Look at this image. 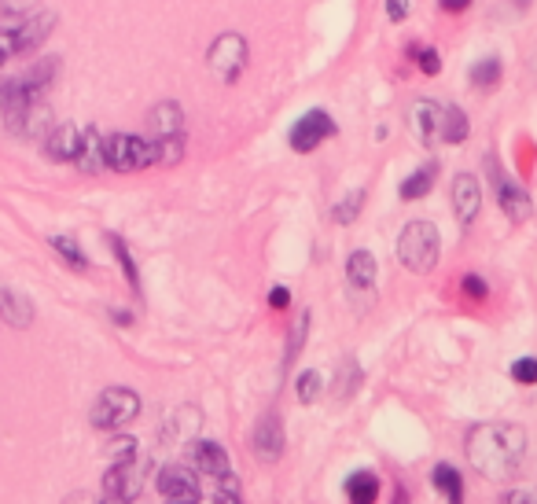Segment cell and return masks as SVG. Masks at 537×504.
Masks as SVG:
<instances>
[{
  "label": "cell",
  "instance_id": "cell-1",
  "mask_svg": "<svg viewBox=\"0 0 537 504\" xmlns=\"http://www.w3.org/2000/svg\"><path fill=\"white\" fill-rule=\"evenodd\" d=\"M464 453H468V464L479 475L493 482H508L515 471L523 468L526 431L519 424H479L471 427Z\"/></svg>",
  "mask_w": 537,
  "mask_h": 504
},
{
  "label": "cell",
  "instance_id": "cell-2",
  "mask_svg": "<svg viewBox=\"0 0 537 504\" xmlns=\"http://www.w3.org/2000/svg\"><path fill=\"white\" fill-rule=\"evenodd\" d=\"M398 258L401 265L416 276H427L435 273L438 258H442V236L431 221H409L398 236Z\"/></svg>",
  "mask_w": 537,
  "mask_h": 504
},
{
  "label": "cell",
  "instance_id": "cell-3",
  "mask_svg": "<svg viewBox=\"0 0 537 504\" xmlns=\"http://www.w3.org/2000/svg\"><path fill=\"white\" fill-rule=\"evenodd\" d=\"M103 155H107V170L137 173L148 170V166H159V140L133 137V133H111V137H103Z\"/></svg>",
  "mask_w": 537,
  "mask_h": 504
},
{
  "label": "cell",
  "instance_id": "cell-4",
  "mask_svg": "<svg viewBox=\"0 0 537 504\" xmlns=\"http://www.w3.org/2000/svg\"><path fill=\"white\" fill-rule=\"evenodd\" d=\"M140 416V394L129 387H107L96 398L89 413V424L96 431H122L126 424H133Z\"/></svg>",
  "mask_w": 537,
  "mask_h": 504
},
{
  "label": "cell",
  "instance_id": "cell-5",
  "mask_svg": "<svg viewBox=\"0 0 537 504\" xmlns=\"http://www.w3.org/2000/svg\"><path fill=\"white\" fill-rule=\"evenodd\" d=\"M335 133H339V126H335V118L324 111V107H313V111H306V115L298 118L295 126H291V151H298V155H306V151H317L324 140H332Z\"/></svg>",
  "mask_w": 537,
  "mask_h": 504
},
{
  "label": "cell",
  "instance_id": "cell-6",
  "mask_svg": "<svg viewBox=\"0 0 537 504\" xmlns=\"http://www.w3.org/2000/svg\"><path fill=\"white\" fill-rule=\"evenodd\" d=\"M247 41H243L240 34H221L214 45H210V56H206V63H210V70L218 74L221 81H240L243 67H247Z\"/></svg>",
  "mask_w": 537,
  "mask_h": 504
},
{
  "label": "cell",
  "instance_id": "cell-7",
  "mask_svg": "<svg viewBox=\"0 0 537 504\" xmlns=\"http://www.w3.org/2000/svg\"><path fill=\"white\" fill-rule=\"evenodd\" d=\"M159 493L162 504H199L203 490H199V475L188 464H166L159 471Z\"/></svg>",
  "mask_w": 537,
  "mask_h": 504
},
{
  "label": "cell",
  "instance_id": "cell-8",
  "mask_svg": "<svg viewBox=\"0 0 537 504\" xmlns=\"http://www.w3.org/2000/svg\"><path fill=\"white\" fill-rule=\"evenodd\" d=\"M486 162H490V181H493V188H497V203H501L504 218L515 221V225L526 221L534 214V203H530V195L523 192V184H515L512 177H504L497 159H486Z\"/></svg>",
  "mask_w": 537,
  "mask_h": 504
},
{
  "label": "cell",
  "instance_id": "cell-9",
  "mask_svg": "<svg viewBox=\"0 0 537 504\" xmlns=\"http://www.w3.org/2000/svg\"><path fill=\"white\" fill-rule=\"evenodd\" d=\"M144 471H148V464L140 457L115 460V468L103 475V493H107V497H126V501H133L140 493V486H144Z\"/></svg>",
  "mask_w": 537,
  "mask_h": 504
},
{
  "label": "cell",
  "instance_id": "cell-10",
  "mask_svg": "<svg viewBox=\"0 0 537 504\" xmlns=\"http://www.w3.org/2000/svg\"><path fill=\"white\" fill-rule=\"evenodd\" d=\"M251 449H254V457L262 460V464H276V460L284 457L287 438H284V424H280V416H276V413H265L262 420L254 424Z\"/></svg>",
  "mask_w": 537,
  "mask_h": 504
},
{
  "label": "cell",
  "instance_id": "cell-11",
  "mask_svg": "<svg viewBox=\"0 0 537 504\" xmlns=\"http://www.w3.org/2000/svg\"><path fill=\"white\" fill-rule=\"evenodd\" d=\"M449 199H453V214H457V221L468 229V225H475V218H479L482 210V184L475 173H457L453 177V188H449Z\"/></svg>",
  "mask_w": 537,
  "mask_h": 504
},
{
  "label": "cell",
  "instance_id": "cell-12",
  "mask_svg": "<svg viewBox=\"0 0 537 504\" xmlns=\"http://www.w3.org/2000/svg\"><path fill=\"white\" fill-rule=\"evenodd\" d=\"M188 468H192L195 475L221 479V475H229V471H232V464H229V453H225V446L210 442V438H199V442H192V446H188Z\"/></svg>",
  "mask_w": 537,
  "mask_h": 504
},
{
  "label": "cell",
  "instance_id": "cell-13",
  "mask_svg": "<svg viewBox=\"0 0 537 504\" xmlns=\"http://www.w3.org/2000/svg\"><path fill=\"white\" fill-rule=\"evenodd\" d=\"M442 115H446V107L435 104V100H416L412 104V129H416V137L420 144H438L442 140Z\"/></svg>",
  "mask_w": 537,
  "mask_h": 504
},
{
  "label": "cell",
  "instance_id": "cell-14",
  "mask_svg": "<svg viewBox=\"0 0 537 504\" xmlns=\"http://www.w3.org/2000/svg\"><path fill=\"white\" fill-rule=\"evenodd\" d=\"M52 26H56V15H34V19H23V23H12V34H15V56L19 52H37V48L45 45V37L52 34Z\"/></svg>",
  "mask_w": 537,
  "mask_h": 504
},
{
  "label": "cell",
  "instance_id": "cell-15",
  "mask_svg": "<svg viewBox=\"0 0 537 504\" xmlns=\"http://www.w3.org/2000/svg\"><path fill=\"white\" fill-rule=\"evenodd\" d=\"M78 148H81V129H78V126L63 122V126H52V129H48V137H45L48 159L74 162V159H78Z\"/></svg>",
  "mask_w": 537,
  "mask_h": 504
},
{
  "label": "cell",
  "instance_id": "cell-16",
  "mask_svg": "<svg viewBox=\"0 0 537 504\" xmlns=\"http://www.w3.org/2000/svg\"><path fill=\"white\" fill-rule=\"evenodd\" d=\"M0 317L12 324V328H30V321H34V302L26 295H19L15 287H0Z\"/></svg>",
  "mask_w": 537,
  "mask_h": 504
},
{
  "label": "cell",
  "instance_id": "cell-17",
  "mask_svg": "<svg viewBox=\"0 0 537 504\" xmlns=\"http://www.w3.org/2000/svg\"><path fill=\"white\" fill-rule=\"evenodd\" d=\"M376 276H379V269H376L372 251L361 247V251H354L346 258V280H350L354 291H372V287H376Z\"/></svg>",
  "mask_w": 537,
  "mask_h": 504
},
{
  "label": "cell",
  "instance_id": "cell-18",
  "mask_svg": "<svg viewBox=\"0 0 537 504\" xmlns=\"http://www.w3.org/2000/svg\"><path fill=\"white\" fill-rule=\"evenodd\" d=\"M85 173H100L107 170V155H103V137L100 129L89 126L81 129V148H78V159H74Z\"/></svg>",
  "mask_w": 537,
  "mask_h": 504
},
{
  "label": "cell",
  "instance_id": "cell-19",
  "mask_svg": "<svg viewBox=\"0 0 537 504\" xmlns=\"http://www.w3.org/2000/svg\"><path fill=\"white\" fill-rule=\"evenodd\" d=\"M151 133L155 137H184V111L181 104H155L151 107Z\"/></svg>",
  "mask_w": 537,
  "mask_h": 504
},
{
  "label": "cell",
  "instance_id": "cell-20",
  "mask_svg": "<svg viewBox=\"0 0 537 504\" xmlns=\"http://www.w3.org/2000/svg\"><path fill=\"white\" fill-rule=\"evenodd\" d=\"M438 181V162H423L420 170H412L405 181H401V199L405 203H416V199H423V195L435 188Z\"/></svg>",
  "mask_w": 537,
  "mask_h": 504
},
{
  "label": "cell",
  "instance_id": "cell-21",
  "mask_svg": "<svg viewBox=\"0 0 537 504\" xmlns=\"http://www.w3.org/2000/svg\"><path fill=\"white\" fill-rule=\"evenodd\" d=\"M346 497H350V504H376V497H379L376 471H354V475L346 479Z\"/></svg>",
  "mask_w": 537,
  "mask_h": 504
},
{
  "label": "cell",
  "instance_id": "cell-22",
  "mask_svg": "<svg viewBox=\"0 0 537 504\" xmlns=\"http://www.w3.org/2000/svg\"><path fill=\"white\" fill-rule=\"evenodd\" d=\"M431 482H435L438 493H442L449 504H464V475H460L453 464H438Z\"/></svg>",
  "mask_w": 537,
  "mask_h": 504
},
{
  "label": "cell",
  "instance_id": "cell-23",
  "mask_svg": "<svg viewBox=\"0 0 537 504\" xmlns=\"http://www.w3.org/2000/svg\"><path fill=\"white\" fill-rule=\"evenodd\" d=\"M468 133H471V122H468V115H464V107L449 104L446 115H442V140H446V144H464Z\"/></svg>",
  "mask_w": 537,
  "mask_h": 504
},
{
  "label": "cell",
  "instance_id": "cell-24",
  "mask_svg": "<svg viewBox=\"0 0 537 504\" xmlns=\"http://www.w3.org/2000/svg\"><path fill=\"white\" fill-rule=\"evenodd\" d=\"M48 243H52V251H56L59 258H63V262L74 269V273H89V258H85V251L78 247V240H74V236H52Z\"/></svg>",
  "mask_w": 537,
  "mask_h": 504
},
{
  "label": "cell",
  "instance_id": "cell-25",
  "mask_svg": "<svg viewBox=\"0 0 537 504\" xmlns=\"http://www.w3.org/2000/svg\"><path fill=\"white\" fill-rule=\"evenodd\" d=\"M501 74H504L501 59L486 56V59H479V63L471 67V85H475V89H497V85H501Z\"/></svg>",
  "mask_w": 537,
  "mask_h": 504
},
{
  "label": "cell",
  "instance_id": "cell-26",
  "mask_svg": "<svg viewBox=\"0 0 537 504\" xmlns=\"http://www.w3.org/2000/svg\"><path fill=\"white\" fill-rule=\"evenodd\" d=\"M107 243H111V251H115V258H118V265H122V273H126V280H129V287H133V291H144V287H140V269H137V262H133V254H129V247H126V240H122V236H115V232H111V236H107Z\"/></svg>",
  "mask_w": 537,
  "mask_h": 504
},
{
  "label": "cell",
  "instance_id": "cell-27",
  "mask_svg": "<svg viewBox=\"0 0 537 504\" xmlns=\"http://www.w3.org/2000/svg\"><path fill=\"white\" fill-rule=\"evenodd\" d=\"M306 335H309V310L298 313L295 324H291V332H287V350H284V368L295 365V357L302 354V346H306Z\"/></svg>",
  "mask_w": 537,
  "mask_h": 504
},
{
  "label": "cell",
  "instance_id": "cell-28",
  "mask_svg": "<svg viewBox=\"0 0 537 504\" xmlns=\"http://www.w3.org/2000/svg\"><path fill=\"white\" fill-rule=\"evenodd\" d=\"M361 207H365V188H354V192H346L332 207V218L339 221V225H354Z\"/></svg>",
  "mask_w": 537,
  "mask_h": 504
},
{
  "label": "cell",
  "instance_id": "cell-29",
  "mask_svg": "<svg viewBox=\"0 0 537 504\" xmlns=\"http://www.w3.org/2000/svg\"><path fill=\"white\" fill-rule=\"evenodd\" d=\"M339 383H335V398H354V390H357V383H361V365H357L354 357H346V365H343V372H339Z\"/></svg>",
  "mask_w": 537,
  "mask_h": 504
},
{
  "label": "cell",
  "instance_id": "cell-30",
  "mask_svg": "<svg viewBox=\"0 0 537 504\" xmlns=\"http://www.w3.org/2000/svg\"><path fill=\"white\" fill-rule=\"evenodd\" d=\"M295 394L302 405H313V401L320 398V372H313V368H306V372H298L295 379Z\"/></svg>",
  "mask_w": 537,
  "mask_h": 504
},
{
  "label": "cell",
  "instance_id": "cell-31",
  "mask_svg": "<svg viewBox=\"0 0 537 504\" xmlns=\"http://www.w3.org/2000/svg\"><path fill=\"white\" fill-rule=\"evenodd\" d=\"M409 56L416 59V67L427 74V78H435L442 74V56H438L435 48H420V45H409Z\"/></svg>",
  "mask_w": 537,
  "mask_h": 504
},
{
  "label": "cell",
  "instance_id": "cell-32",
  "mask_svg": "<svg viewBox=\"0 0 537 504\" xmlns=\"http://www.w3.org/2000/svg\"><path fill=\"white\" fill-rule=\"evenodd\" d=\"M214 501L218 504H243V493H240V479L236 475H221L218 479V493H214Z\"/></svg>",
  "mask_w": 537,
  "mask_h": 504
},
{
  "label": "cell",
  "instance_id": "cell-33",
  "mask_svg": "<svg viewBox=\"0 0 537 504\" xmlns=\"http://www.w3.org/2000/svg\"><path fill=\"white\" fill-rule=\"evenodd\" d=\"M508 372H512V379H515V383H523V387H534V383H537V361H534V357H519V361H515Z\"/></svg>",
  "mask_w": 537,
  "mask_h": 504
},
{
  "label": "cell",
  "instance_id": "cell-34",
  "mask_svg": "<svg viewBox=\"0 0 537 504\" xmlns=\"http://www.w3.org/2000/svg\"><path fill=\"white\" fill-rule=\"evenodd\" d=\"M460 287H464V295H468L471 302H482V298L490 295V287H486V280H482V276H475V273L464 276V280H460Z\"/></svg>",
  "mask_w": 537,
  "mask_h": 504
},
{
  "label": "cell",
  "instance_id": "cell-35",
  "mask_svg": "<svg viewBox=\"0 0 537 504\" xmlns=\"http://www.w3.org/2000/svg\"><path fill=\"white\" fill-rule=\"evenodd\" d=\"M15 56V34L12 26H0V67L8 63V59Z\"/></svg>",
  "mask_w": 537,
  "mask_h": 504
},
{
  "label": "cell",
  "instance_id": "cell-36",
  "mask_svg": "<svg viewBox=\"0 0 537 504\" xmlns=\"http://www.w3.org/2000/svg\"><path fill=\"white\" fill-rule=\"evenodd\" d=\"M387 15L390 23H405L409 19V0H387Z\"/></svg>",
  "mask_w": 537,
  "mask_h": 504
},
{
  "label": "cell",
  "instance_id": "cell-37",
  "mask_svg": "<svg viewBox=\"0 0 537 504\" xmlns=\"http://www.w3.org/2000/svg\"><path fill=\"white\" fill-rule=\"evenodd\" d=\"M269 306H273V310H287V306H291V291H287V287H273V291H269Z\"/></svg>",
  "mask_w": 537,
  "mask_h": 504
},
{
  "label": "cell",
  "instance_id": "cell-38",
  "mask_svg": "<svg viewBox=\"0 0 537 504\" xmlns=\"http://www.w3.org/2000/svg\"><path fill=\"white\" fill-rule=\"evenodd\" d=\"M504 501L508 504H537V490H512Z\"/></svg>",
  "mask_w": 537,
  "mask_h": 504
},
{
  "label": "cell",
  "instance_id": "cell-39",
  "mask_svg": "<svg viewBox=\"0 0 537 504\" xmlns=\"http://www.w3.org/2000/svg\"><path fill=\"white\" fill-rule=\"evenodd\" d=\"M438 8L449 15H460V12H468L471 8V0H438Z\"/></svg>",
  "mask_w": 537,
  "mask_h": 504
},
{
  "label": "cell",
  "instance_id": "cell-40",
  "mask_svg": "<svg viewBox=\"0 0 537 504\" xmlns=\"http://www.w3.org/2000/svg\"><path fill=\"white\" fill-rule=\"evenodd\" d=\"M390 504H409V490H405L401 482H394V497H390Z\"/></svg>",
  "mask_w": 537,
  "mask_h": 504
},
{
  "label": "cell",
  "instance_id": "cell-41",
  "mask_svg": "<svg viewBox=\"0 0 537 504\" xmlns=\"http://www.w3.org/2000/svg\"><path fill=\"white\" fill-rule=\"evenodd\" d=\"M111 317H115V324H133V313L126 310H111Z\"/></svg>",
  "mask_w": 537,
  "mask_h": 504
},
{
  "label": "cell",
  "instance_id": "cell-42",
  "mask_svg": "<svg viewBox=\"0 0 537 504\" xmlns=\"http://www.w3.org/2000/svg\"><path fill=\"white\" fill-rule=\"evenodd\" d=\"M103 504H129V501H126V497H107Z\"/></svg>",
  "mask_w": 537,
  "mask_h": 504
}]
</instances>
